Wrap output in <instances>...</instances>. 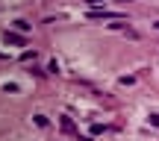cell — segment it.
I'll return each instance as SVG.
<instances>
[{"instance_id": "obj_1", "label": "cell", "mask_w": 159, "mask_h": 141, "mask_svg": "<svg viewBox=\"0 0 159 141\" xmlns=\"http://www.w3.org/2000/svg\"><path fill=\"white\" fill-rule=\"evenodd\" d=\"M3 41L6 44H15V47H24V35H18V33H6Z\"/></svg>"}, {"instance_id": "obj_2", "label": "cell", "mask_w": 159, "mask_h": 141, "mask_svg": "<svg viewBox=\"0 0 159 141\" xmlns=\"http://www.w3.org/2000/svg\"><path fill=\"white\" fill-rule=\"evenodd\" d=\"M15 27L21 29V33H27V29H30V24H27V21H15Z\"/></svg>"}, {"instance_id": "obj_3", "label": "cell", "mask_w": 159, "mask_h": 141, "mask_svg": "<svg viewBox=\"0 0 159 141\" xmlns=\"http://www.w3.org/2000/svg\"><path fill=\"white\" fill-rule=\"evenodd\" d=\"M150 124H153V126H159V115H156V112L150 115Z\"/></svg>"}, {"instance_id": "obj_4", "label": "cell", "mask_w": 159, "mask_h": 141, "mask_svg": "<svg viewBox=\"0 0 159 141\" xmlns=\"http://www.w3.org/2000/svg\"><path fill=\"white\" fill-rule=\"evenodd\" d=\"M89 3H91V6H97V3H103V0H89Z\"/></svg>"}, {"instance_id": "obj_5", "label": "cell", "mask_w": 159, "mask_h": 141, "mask_svg": "<svg viewBox=\"0 0 159 141\" xmlns=\"http://www.w3.org/2000/svg\"><path fill=\"white\" fill-rule=\"evenodd\" d=\"M156 29H159V21H156Z\"/></svg>"}]
</instances>
